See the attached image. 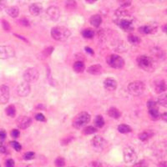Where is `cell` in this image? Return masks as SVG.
Returning <instances> with one entry per match:
<instances>
[{
	"label": "cell",
	"instance_id": "cell-1",
	"mask_svg": "<svg viewBox=\"0 0 167 167\" xmlns=\"http://www.w3.org/2000/svg\"><path fill=\"white\" fill-rule=\"evenodd\" d=\"M136 61H137V64L139 65L140 69H142L145 71L152 72L156 69V62L154 58L151 57H149L146 55H140L137 58Z\"/></svg>",
	"mask_w": 167,
	"mask_h": 167
},
{
	"label": "cell",
	"instance_id": "cell-2",
	"mask_svg": "<svg viewBox=\"0 0 167 167\" xmlns=\"http://www.w3.org/2000/svg\"><path fill=\"white\" fill-rule=\"evenodd\" d=\"M70 34L71 33L69 28L64 26H57L53 28L51 30V36L57 41H65L70 38Z\"/></svg>",
	"mask_w": 167,
	"mask_h": 167
},
{
	"label": "cell",
	"instance_id": "cell-3",
	"mask_svg": "<svg viewBox=\"0 0 167 167\" xmlns=\"http://www.w3.org/2000/svg\"><path fill=\"white\" fill-rule=\"evenodd\" d=\"M90 121V115L87 112H81L76 115L73 120V126L75 129L84 128Z\"/></svg>",
	"mask_w": 167,
	"mask_h": 167
},
{
	"label": "cell",
	"instance_id": "cell-4",
	"mask_svg": "<svg viewBox=\"0 0 167 167\" xmlns=\"http://www.w3.org/2000/svg\"><path fill=\"white\" fill-rule=\"evenodd\" d=\"M145 89V85L143 82L141 81H134L131 82L128 85L129 93L135 96L140 95Z\"/></svg>",
	"mask_w": 167,
	"mask_h": 167
},
{
	"label": "cell",
	"instance_id": "cell-5",
	"mask_svg": "<svg viewBox=\"0 0 167 167\" xmlns=\"http://www.w3.org/2000/svg\"><path fill=\"white\" fill-rule=\"evenodd\" d=\"M107 63L109 66L115 69H121L124 66V60L117 55H111L107 57Z\"/></svg>",
	"mask_w": 167,
	"mask_h": 167
},
{
	"label": "cell",
	"instance_id": "cell-6",
	"mask_svg": "<svg viewBox=\"0 0 167 167\" xmlns=\"http://www.w3.org/2000/svg\"><path fill=\"white\" fill-rule=\"evenodd\" d=\"M123 157L124 162L126 164H134L137 160V155L136 151L130 146H127L124 149Z\"/></svg>",
	"mask_w": 167,
	"mask_h": 167
},
{
	"label": "cell",
	"instance_id": "cell-7",
	"mask_svg": "<svg viewBox=\"0 0 167 167\" xmlns=\"http://www.w3.org/2000/svg\"><path fill=\"white\" fill-rule=\"evenodd\" d=\"M39 77V73L35 68H28L23 73V79L27 83H34L37 81Z\"/></svg>",
	"mask_w": 167,
	"mask_h": 167
},
{
	"label": "cell",
	"instance_id": "cell-8",
	"mask_svg": "<svg viewBox=\"0 0 167 167\" xmlns=\"http://www.w3.org/2000/svg\"><path fill=\"white\" fill-rule=\"evenodd\" d=\"M147 107L148 109H149V114H150L152 120H154V121L158 120L160 117V115L159 107L157 105V103H156L155 101L153 100L148 101Z\"/></svg>",
	"mask_w": 167,
	"mask_h": 167
},
{
	"label": "cell",
	"instance_id": "cell-9",
	"mask_svg": "<svg viewBox=\"0 0 167 167\" xmlns=\"http://www.w3.org/2000/svg\"><path fill=\"white\" fill-rule=\"evenodd\" d=\"M14 49L11 46L4 45L0 46V58L1 59H7V58H12L14 56Z\"/></svg>",
	"mask_w": 167,
	"mask_h": 167
},
{
	"label": "cell",
	"instance_id": "cell-10",
	"mask_svg": "<svg viewBox=\"0 0 167 167\" xmlns=\"http://www.w3.org/2000/svg\"><path fill=\"white\" fill-rule=\"evenodd\" d=\"M30 85L27 82H23L20 83L19 85L17 87V93L19 95L20 97H26L27 95L30 93Z\"/></svg>",
	"mask_w": 167,
	"mask_h": 167
},
{
	"label": "cell",
	"instance_id": "cell-11",
	"mask_svg": "<svg viewBox=\"0 0 167 167\" xmlns=\"http://www.w3.org/2000/svg\"><path fill=\"white\" fill-rule=\"evenodd\" d=\"M91 144H92L94 149L99 150V151H103L105 148V146H106V141H105V140L102 136H94L92 139Z\"/></svg>",
	"mask_w": 167,
	"mask_h": 167
},
{
	"label": "cell",
	"instance_id": "cell-12",
	"mask_svg": "<svg viewBox=\"0 0 167 167\" xmlns=\"http://www.w3.org/2000/svg\"><path fill=\"white\" fill-rule=\"evenodd\" d=\"M9 100V88L7 85L0 86V104H6Z\"/></svg>",
	"mask_w": 167,
	"mask_h": 167
},
{
	"label": "cell",
	"instance_id": "cell-13",
	"mask_svg": "<svg viewBox=\"0 0 167 167\" xmlns=\"http://www.w3.org/2000/svg\"><path fill=\"white\" fill-rule=\"evenodd\" d=\"M47 14L49 17V19H51L54 21H56L59 19L60 17V11L59 8L55 7V6H51L49 8H47Z\"/></svg>",
	"mask_w": 167,
	"mask_h": 167
},
{
	"label": "cell",
	"instance_id": "cell-14",
	"mask_svg": "<svg viewBox=\"0 0 167 167\" xmlns=\"http://www.w3.org/2000/svg\"><path fill=\"white\" fill-rule=\"evenodd\" d=\"M32 124V120L28 116H20L18 121H17V124L20 129L25 130L28 128Z\"/></svg>",
	"mask_w": 167,
	"mask_h": 167
},
{
	"label": "cell",
	"instance_id": "cell-15",
	"mask_svg": "<svg viewBox=\"0 0 167 167\" xmlns=\"http://www.w3.org/2000/svg\"><path fill=\"white\" fill-rule=\"evenodd\" d=\"M157 31V27L156 25H145L142 27L139 28V32L143 34H153Z\"/></svg>",
	"mask_w": 167,
	"mask_h": 167
},
{
	"label": "cell",
	"instance_id": "cell-16",
	"mask_svg": "<svg viewBox=\"0 0 167 167\" xmlns=\"http://www.w3.org/2000/svg\"><path fill=\"white\" fill-rule=\"evenodd\" d=\"M104 87L108 91H114L117 88V82L112 78L105 79L104 81Z\"/></svg>",
	"mask_w": 167,
	"mask_h": 167
},
{
	"label": "cell",
	"instance_id": "cell-17",
	"mask_svg": "<svg viewBox=\"0 0 167 167\" xmlns=\"http://www.w3.org/2000/svg\"><path fill=\"white\" fill-rule=\"evenodd\" d=\"M119 26L124 30V31L129 32L132 31L133 27H132V22L130 20L126 19H123L120 20V22L118 23Z\"/></svg>",
	"mask_w": 167,
	"mask_h": 167
},
{
	"label": "cell",
	"instance_id": "cell-18",
	"mask_svg": "<svg viewBox=\"0 0 167 167\" xmlns=\"http://www.w3.org/2000/svg\"><path fill=\"white\" fill-rule=\"evenodd\" d=\"M42 5L39 3H34L29 6V12L33 16H38L42 12Z\"/></svg>",
	"mask_w": 167,
	"mask_h": 167
},
{
	"label": "cell",
	"instance_id": "cell-19",
	"mask_svg": "<svg viewBox=\"0 0 167 167\" xmlns=\"http://www.w3.org/2000/svg\"><path fill=\"white\" fill-rule=\"evenodd\" d=\"M155 90L157 94H161L167 90V85L164 80H158L155 84Z\"/></svg>",
	"mask_w": 167,
	"mask_h": 167
},
{
	"label": "cell",
	"instance_id": "cell-20",
	"mask_svg": "<svg viewBox=\"0 0 167 167\" xmlns=\"http://www.w3.org/2000/svg\"><path fill=\"white\" fill-rule=\"evenodd\" d=\"M115 14L117 18H125V17H129V16L131 14V12L127 8H124V7H121V8H118Z\"/></svg>",
	"mask_w": 167,
	"mask_h": 167
},
{
	"label": "cell",
	"instance_id": "cell-21",
	"mask_svg": "<svg viewBox=\"0 0 167 167\" xmlns=\"http://www.w3.org/2000/svg\"><path fill=\"white\" fill-rule=\"evenodd\" d=\"M154 136V132L152 130H144L141 133L139 134V139H140L141 141H147L148 140H150L151 138H152Z\"/></svg>",
	"mask_w": 167,
	"mask_h": 167
},
{
	"label": "cell",
	"instance_id": "cell-22",
	"mask_svg": "<svg viewBox=\"0 0 167 167\" xmlns=\"http://www.w3.org/2000/svg\"><path fill=\"white\" fill-rule=\"evenodd\" d=\"M89 23H91L94 27L98 28L102 23V18L99 14H94L89 19Z\"/></svg>",
	"mask_w": 167,
	"mask_h": 167
},
{
	"label": "cell",
	"instance_id": "cell-23",
	"mask_svg": "<svg viewBox=\"0 0 167 167\" xmlns=\"http://www.w3.org/2000/svg\"><path fill=\"white\" fill-rule=\"evenodd\" d=\"M88 73L89 74H94V75H96V74H100L102 72V67L100 64H94L88 68Z\"/></svg>",
	"mask_w": 167,
	"mask_h": 167
},
{
	"label": "cell",
	"instance_id": "cell-24",
	"mask_svg": "<svg viewBox=\"0 0 167 167\" xmlns=\"http://www.w3.org/2000/svg\"><path fill=\"white\" fill-rule=\"evenodd\" d=\"M108 115L109 117L114 118V119H119L121 116V112L115 107H111L108 110Z\"/></svg>",
	"mask_w": 167,
	"mask_h": 167
},
{
	"label": "cell",
	"instance_id": "cell-25",
	"mask_svg": "<svg viewBox=\"0 0 167 167\" xmlns=\"http://www.w3.org/2000/svg\"><path fill=\"white\" fill-rule=\"evenodd\" d=\"M6 12H7L8 15L11 16L12 18H17L19 16V8L15 7V6L8 8Z\"/></svg>",
	"mask_w": 167,
	"mask_h": 167
},
{
	"label": "cell",
	"instance_id": "cell-26",
	"mask_svg": "<svg viewBox=\"0 0 167 167\" xmlns=\"http://www.w3.org/2000/svg\"><path fill=\"white\" fill-rule=\"evenodd\" d=\"M73 69L76 73H82L85 69V65L82 61H76L73 65Z\"/></svg>",
	"mask_w": 167,
	"mask_h": 167
},
{
	"label": "cell",
	"instance_id": "cell-27",
	"mask_svg": "<svg viewBox=\"0 0 167 167\" xmlns=\"http://www.w3.org/2000/svg\"><path fill=\"white\" fill-rule=\"evenodd\" d=\"M118 130H119V132L122 133V134H127V133L131 132L132 129L130 126H129L128 124H121L118 126Z\"/></svg>",
	"mask_w": 167,
	"mask_h": 167
},
{
	"label": "cell",
	"instance_id": "cell-28",
	"mask_svg": "<svg viewBox=\"0 0 167 167\" xmlns=\"http://www.w3.org/2000/svg\"><path fill=\"white\" fill-rule=\"evenodd\" d=\"M81 34L85 39H93L94 36V31L92 28H85L82 31Z\"/></svg>",
	"mask_w": 167,
	"mask_h": 167
},
{
	"label": "cell",
	"instance_id": "cell-29",
	"mask_svg": "<svg viewBox=\"0 0 167 167\" xmlns=\"http://www.w3.org/2000/svg\"><path fill=\"white\" fill-rule=\"evenodd\" d=\"M94 125L97 127V128H102L104 125H105V121H104V118L101 116V115H97L95 117L94 121Z\"/></svg>",
	"mask_w": 167,
	"mask_h": 167
},
{
	"label": "cell",
	"instance_id": "cell-30",
	"mask_svg": "<svg viewBox=\"0 0 167 167\" xmlns=\"http://www.w3.org/2000/svg\"><path fill=\"white\" fill-rule=\"evenodd\" d=\"M128 41L130 43L133 44V45H138L139 43H140V39L138 37V36H136V35H134V34H130L128 36Z\"/></svg>",
	"mask_w": 167,
	"mask_h": 167
},
{
	"label": "cell",
	"instance_id": "cell-31",
	"mask_svg": "<svg viewBox=\"0 0 167 167\" xmlns=\"http://www.w3.org/2000/svg\"><path fill=\"white\" fill-rule=\"evenodd\" d=\"M151 53L153 56L156 58H161L162 57H164V52L162 51V49H160L159 48H154V49H152Z\"/></svg>",
	"mask_w": 167,
	"mask_h": 167
},
{
	"label": "cell",
	"instance_id": "cell-32",
	"mask_svg": "<svg viewBox=\"0 0 167 167\" xmlns=\"http://www.w3.org/2000/svg\"><path fill=\"white\" fill-rule=\"evenodd\" d=\"M5 112L7 114V115L13 118L16 115V109L14 105H8V107L6 108V109H5Z\"/></svg>",
	"mask_w": 167,
	"mask_h": 167
},
{
	"label": "cell",
	"instance_id": "cell-33",
	"mask_svg": "<svg viewBox=\"0 0 167 167\" xmlns=\"http://www.w3.org/2000/svg\"><path fill=\"white\" fill-rule=\"evenodd\" d=\"M65 8L69 11H73V10H74L76 8V2L74 0H66Z\"/></svg>",
	"mask_w": 167,
	"mask_h": 167
},
{
	"label": "cell",
	"instance_id": "cell-34",
	"mask_svg": "<svg viewBox=\"0 0 167 167\" xmlns=\"http://www.w3.org/2000/svg\"><path fill=\"white\" fill-rule=\"evenodd\" d=\"M158 104L163 107H167V94H162L158 98Z\"/></svg>",
	"mask_w": 167,
	"mask_h": 167
},
{
	"label": "cell",
	"instance_id": "cell-35",
	"mask_svg": "<svg viewBox=\"0 0 167 167\" xmlns=\"http://www.w3.org/2000/svg\"><path fill=\"white\" fill-rule=\"evenodd\" d=\"M96 131H97V129L94 128V126H86V127L84 128L82 133H83L84 135L88 136V135H92V134L95 133Z\"/></svg>",
	"mask_w": 167,
	"mask_h": 167
},
{
	"label": "cell",
	"instance_id": "cell-36",
	"mask_svg": "<svg viewBox=\"0 0 167 167\" xmlns=\"http://www.w3.org/2000/svg\"><path fill=\"white\" fill-rule=\"evenodd\" d=\"M55 165L56 167H64L65 166V160L61 156H58L55 159Z\"/></svg>",
	"mask_w": 167,
	"mask_h": 167
},
{
	"label": "cell",
	"instance_id": "cell-37",
	"mask_svg": "<svg viewBox=\"0 0 167 167\" xmlns=\"http://www.w3.org/2000/svg\"><path fill=\"white\" fill-rule=\"evenodd\" d=\"M117 2L121 7H124V8H128L132 4V0H117Z\"/></svg>",
	"mask_w": 167,
	"mask_h": 167
},
{
	"label": "cell",
	"instance_id": "cell-38",
	"mask_svg": "<svg viewBox=\"0 0 167 167\" xmlns=\"http://www.w3.org/2000/svg\"><path fill=\"white\" fill-rule=\"evenodd\" d=\"M10 145H11L12 147L16 151H20L21 149H22L21 145H20L19 142H17V141H12V142H10Z\"/></svg>",
	"mask_w": 167,
	"mask_h": 167
},
{
	"label": "cell",
	"instance_id": "cell-39",
	"mask_svg": "<svg viewBox=\"0 0 167 167\" xmlns=\"http://www.w3.org/2000/svg\"><path fill=\"white\" fill-rule=\"evenodd\" d=\"M35 154L34 152H27L23 155V159L26 160H30L34 159Z\"/></svg>",
	"mask_w": 167,
	"mask_h": 167
},
{
	"label": "cell",
	"instance_id": "cell-40",
	"mask_svg": "<svg viewBox=\"0 0 167 167\" xmlns=\"http://www.w3.org/2000/svg\"><path fill=\"white\" fill-rule=\"evenodd\" d=\"M148 162L146 160H140L139 162H137L136 163L133 167H148Z\"/></svg>",
	"mask_w": 167,
	"mask_h": 167
},
{
	"label": "cell",
	"instance_id": "cell-41",
	"mask_svg": "<svg viewBox=\"0 0 167 167\" xmlns=\"http://www.w3.org/2000/svg\"><path fill=\"white\" fill-rule=\"evenodd\" d=\"M73 140V136H67V137H64L62 140H61V145H69L72 141Z\"/></svg>",
	"mask_w": 167,
	"mask_h": 167
},
{
	"label": "cell",
	"instance_id": "cell-42",
	"mask_svg": "<svg viewBox=\"0 0 167 167\" xmlns=\"http://www.w3.org/2000/svg\"><path fill=\"white\" fill-rule=\"evenodd\" d=\"M2 25H3V28H4V29L6 32H9L11 30V26L8 23V21H6V20L4 19L2 20Z\"/></svg>",
	"mask_w": 167,
	"mask_h": 167
},
{
	"label": "cell",
	"instance_id": "cell-43",
	"mask_svg": "<svg viewBox=\"0 0 167 167\" xmlns=\"http://www.w3.org/2000/svg\"><path fill=\"white\" fill-rule=\"evenodd\" d=\"M53 51H54V48H53V47H48V48H46V49L43 51V55H44L45 57H49V56L53 53Z\"/></svg>",
	"mask_w": 167,
	"mask_h": 167
},
{
	"label": "cell",
	"instance_id": "cell-44",
	"mask_svg": "<svg viewBox=\"0 0 167 167\" xmlns=\"http://www.w3.org/2000/svg\"><path fill=\"white\" fill-rule=\"evenodd\" d=\"M35 119H36L38 121H42V122L46 121V119H45L44 115H43V114H41V113H38L37 115H35Z\"/></svg>",
	"mask_w": 167,
	"mask_h": 167
},
{
	"label": "cell",
	"instance_id": "cell-45",
	"mask_svg": "<svg viewBox=\"0 0 167 167\" xmlns=\"http://www.w3.org/2000/svg\"><path fill=\"white\" fill-rule=\"evenodd\" d=\"M5 166L6 167H14V161L13 160L8 159L5 162Z\"/></svg>",
	"mask_w": 167,
	"mask_h": 167
},
{
	"label": "cell",
	"instance_id": "cell-46",
	"mask_svg": "<svg viewBox=\"0 0 167 167\" xmlns=\"http://www.w3.org/2000/svg\"><path fill=\"white\" fill-rule=\"evenodd\" d=\"M11 136L13 138H18L19 136H20V132L19 130H13L11 131Z\"/></svg>",
	"mask_w": 167,
	"mask_h": 167
},
{
	"label": "cell",
	"instance_id": "cell-47",
	"mask_svg": "<svg viewBox=\"0 0 167 167\" xmlns=\"http://www.w3.org/2000/svg\"><path fill=\"white\" fill-rule=\"evenodd\" d=\"M90 166L91 167H103L102 164L99 161H92L90 163Z\"/></svg>",
	"mask_w": 167,
	"mask_h": 167
},
{
	"label": "cell",
	"instance_id": "cell-48",
	"mask_svg": "<svg viewBox=\"0 0 167 167\" xmlns=\"http://www.w3.org/2000/svg\"><path fill=\"white\" fill-rule=\"evenodd\" d=\"M6 136H7L6 131H5L4 130H0V140H4V139L6 138Z\"/></svg>",
	"mask_w": 167,
	"mask_h": 167
},
{
	"label": "cell",
	"instance_id": "cell-49",
	"mask_svg": "<svg viewBox=\"0 0 167 167\" xmlns=\"http://www.w3.org/2000/svg\"><path fill=\"white\" fill-rule=\"evenodd\" d=\"M19 23L23 25V26H28L29 25V23H28V21L27 19H25V18H23L22 19H20Z\"/></svg>",
	"mask_w": 167,
	"mask_h": 167
},
{
	"label": "cell",
	"instance_id": "cell-50",
	"mask_svg": "<svg viewBox=\"0 0 167 167\" xmlns=\"http://www.w3.org/2000/svg\"><path fill=\"white\" fill-rule=\"evenodd\" d=\"M0 153H3V154L7 153V149L3 145H0Z\"/></svg>",
	"mask_w": 167,
	"mask_h": 167
},
{
	"label": "cell",
	"instance_id": "cell-51",
	"mask_svg": "<svg viewBox=\"0 0 167 167\" xmlns=\"http://www.w3.org/2000/svg\"><path fill=\"white\" fill-rule=\"evenodd\" d=\"M85 50L87 53H89V54H90V55H94V51L91 48H89V47H85Z\"/></svg>",
	"mask_w": 167,
	"mask_h": 167
},
{
	"label": "cell",
	"instance_id": "cell-52",
	"mask_svg": "<svg viewBox=\"0 0 167 167\" xmlns=\"http://www.w3.org/2000/svg\"><path fill=\"white\" fill-rule=\"evenodd\" d=\"M160 118H161L164 121H166L167 122V112L162 114V115H160Z\"/></svg>",
	"mask_w": 167,
	"mask_h": 167
},
{
	"label": "cell",
	"instance_id": "cell-53",
	"mask_svg": "<svg viewBox=\"0 0 167 167\" xmlns=\"http://www.w3.org/2000/svg\"><path fill=\"white\" fill-rule=\"evenodd\" d=\"M159 167H167V161H162L159 164Z\"/></svg>",
	"mask_w": 167,
	"mask_h": 167
},
{
	"label": "cell",
	"instance_id": "cell-54",
	"mask_svg": "<svg viewBox=\"0 0 167 167\" xmlns=\"http://www.w3.org/2000/svg\"><path fill=\"white\" fill-rule=\"evenodd\" d=\"M162 30H163L165 33H167V23L164 24L163 26H162Z\"/></svg>",
	"mask_w": 167,
	"mask_h": 167
},
{
	"label": "cell",
	"instance_id": "cell-55",
	"mask_svg": "<svg viewBox=\"0 0 167 167\" xmlns=\"http://www.w3.org/2000/svg\"><path fill=\"white\" fill-rule=\"evenodd\" d=\"M85 1L88 4H94V3H95L97 0H85Z\"/></svg>",
	"mask_w": 167,
	"mask_h": 167
},
{
	"label": "cell",
	"instance_id": "cell-56",
	"mask_svg": "<svg viewBox=\"0 0 167 167\" xmlns=\"http://www.w3.org/2000/svg\"><path fill=\"white\" fill-rule=\"evenodd\" d=\"M71 167H76V166H71Z\"/></svg>",
	"mask_w": 167,
	"mask_h": 167
}]
</instances>
